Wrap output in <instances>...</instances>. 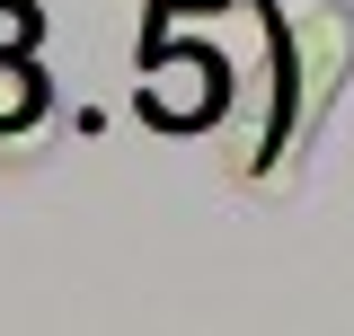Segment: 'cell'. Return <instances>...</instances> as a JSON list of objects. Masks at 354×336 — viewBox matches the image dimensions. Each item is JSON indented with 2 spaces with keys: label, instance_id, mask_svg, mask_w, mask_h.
Wrapping results in <instances>:
<instances>
[{
  "label": "cell",
  "instance_id": "obj_1",
  "mask_svg": "<svg viewBox=\"0 0 354 336\" xmlns=\"http://www.w3.org/2000/svg\"><path fill=\"white\" fill-rule=\"evenodd\" d=\"M346 53H354V18H346V9H301V27H292V62H274V80L292 71V106L266 124L274 142H266V160L248 168V177H292L301 142L319 133V115H328V88L346 80Z\"/></svg>",
  "mask_w": 354,
  "mask_h": 336
},
{
  "label": "cell",
  "instance_id": "obj_2",
  "mask_svg": "<svg viewBox=\"0 0 354 336\" xmlns=\"http://www.w3.org/2000/svg\"><path fill=\"white\" fill-rule=\"evenodd\" d=\"M142 106L160 115V124H204V115H221V62L213 53H169V62H151L142 71Z\"/></svg>",
  "mask_w": 354,
  "mask_h": 336
},
{
  "label": "cell",
  "instance_id": "obj_4",
  "mask_svg": "<svg viewBox=\"0 0 354 336\" xmlns=\"http://www.w3.org/2000/svg\"><path fill=\"white\" fill-rule=\"evenodd\" d=\"M27 44H36V9L27 0H0V62H27Z\"/></svg>",
  "mask_w": 354,
  "mask_h": 336
},
{
  "label": "cell",
  "instance_id": "obj_3",
  "mask_svg": "<svg viewBox=\"0 0 354 336\" xmlns=\"http://www.w3.org/2000/svg\"><path fill=\"white\" fill-rule=\"evenodd\" d=\"M36 115H44L36 62H0V124H9V133H36Z\"/></svg>",
  "mask_w": 354,
  "mask_h": 336
}]
</instances>
